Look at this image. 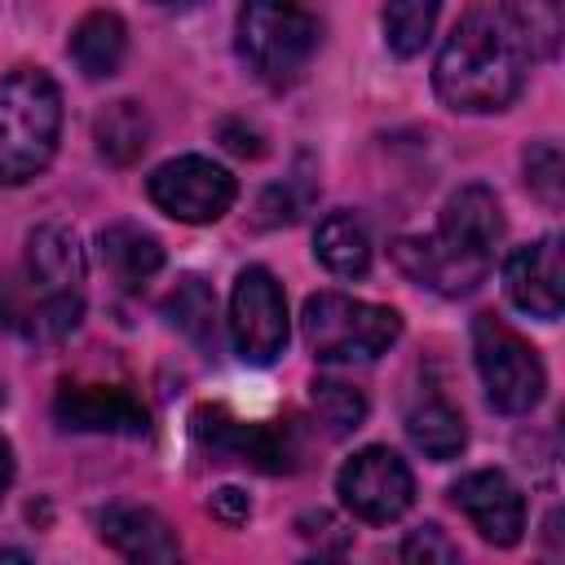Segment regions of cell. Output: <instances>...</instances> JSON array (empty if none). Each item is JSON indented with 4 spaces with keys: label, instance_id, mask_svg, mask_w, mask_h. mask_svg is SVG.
Instances as JSON below:
<instances>
[{
    "label": "cell",
    "instance_id": "4316f807",
    "mask_svg": "<svg viewBox=\"0 0 565 565\" xmlns=\"http://www.w3.org/2000/svg\"><path fill=\"white\" fill-rule=\"evenodd\" d=\"M309 194H296V181H282V185H269L260 194V221L265 225H291L300 212H305Z\"/></svg>",
    "mask_w": 565,
    "mask_h": 565
},
{
    "label": "cell",
    "instance_id": "5bb4252c",
    "mask_svg": "<svg viewBox=\"0 0 565 565\" xmlns=\"http://www.w3.org/2000/svg\"><path fill=\"white\" fill-rule=\"evenodd\" d=\"M84 247L75 230L66 225H35L26 234V260H22V282L9 291L18 296H49V291H79L84 287Z\"/></svg>",
    "mask_w": 565,
    "mask_h": 565
},
{
    "label": "cell",
    "instance_id": "d6986e66",
    "mask_svg": "<svg viewBox=\"0 0 565 565\" xmlns=\"http://www.w3.org/2000/svg\"><path fill=\"white\" fill-rule=\"evenodd\" d=\"M93 146L115 168L137 163L146 154V146H150V115L132 97H119V102L102 106L93 115Z\"/></svg>",
    "mask_w": 565,
    "mask_h": 565
},
{
    "label": "cell",
    "instance_id": "603a6c76",
    "mask_svg": "<svg viewBox=\"0 0 565 565\" xmlns=\"http://www.w3.org/2000/svg\"><path fill=\"white\" fill-rule=\"evenodd\" d=\"M437 13H441V0H384V44L393 57H419L424 44L433 40V26H437Z\"/></svg>",
    "mask_w": 565,
    "mask_h": 565
},
{
    "label": "cell",
    "instance_id": "ba28073f",
    "mask_svg": "<svg viewBox=\"0 0 565 565\" xmlns=\"http://www.w3.org/2000/svg\"><path fill=\"white\" fill-rule=\"evenodd\" d=\"M194 437L216 459L252 463L260 472H296L300 455H305L296 424H252V419L230 415L225 406H199L194 411Z\"/></svg>",
    "mask_w": 565,
    "mask_h": 565
},
{
    "label": "cell",
    "instance_id": "f1b7e54d",
    "mask_svg": "<svg viewBox=\"0 0 565 565\" xmlns=\"http://www.w3.org/2000/svg\"><path fill=\"white\" fill-rule=\"evenodd\" d=\"M207 512L221 521V525H247V516H252V499L238 490V486H221V490H212V499H207Z\"/></svg>",
    "mask_w": 565,
    "mask_h": 565
},
{
    "label": "cell",
    "instance_id": "4fadbf2b",
    "mask_svg": "<svg viewBox=\"0 0 565 565\" xmlns=\"http://www.w3.org/2000/svg\"><path fill=\"white\" fill-rule=\"evenodd\" d=\"M53 415L62 428H75V433H119V437L150 433L146 406L115 384H62L53 397Z\"/></svg>",
    "mask_w": 565,
    "mask_h": 565
},
{
    "label": "cell",
    "instance_id": "83f0119b",
    "mask_svg": "<svg viewBox=\"0 0 565 565\" xmlns=\"http://www.w3.org/2000/svg\"><path fill=\"white\" fill-rule=\"evenodd\" d=\"M216 137H221L225 150H234V154H243V159H260V154H265V137H260L252 124H243V119H221V124H216Z\"/></svg>",
    "mask_w": 565,
    "mask_h": 565
},
{
    "label": "cell",
    "instance_id": "484cf974",
    "mask_svg": "<svg viewBox=\"0 0 565 565\" xmlns=\"http://www.w3.org/2000/svg\"><path fill=\"white\" fill-rule=\"evenodd\" d=\"M402 561L406 565H450V561H459V543H450L446 530L428 521L402 539Z\"/></svg>",
    "mask_w": 565,
    "mask_h": 565
},
{
    "label": "cell",
    "instance_id": "cb8c5ba5",
    "mask_svg": "<svg viewBox=\"0 0 565 565\" xmlns=\"http://www.w3.org/2000/svg\"><path fill=\"white\" fill-rule=\"evenodd\" d=\"M309 402H313V415L327 424L331 437H349L366 419V393L358 384H344L331 375H318L309 384Z\"/></svg>",
    "mask_w": 565,
    "mask_h": 565
},
{
    "label": "cell",
    "instance_id": "9a60e30c",
    "mask_svg": "<svg viewBox=\"0 0 565 565\" xmlns=\"http://www.w3.org/2000/svg\"><path fill=\"white\" fill-rule=\"evenodd\" d=\"M503 207H499V194L481 181H468L459 185L446 203H441V216H437V234L481 260H494V247L503 243Z\"/></svg>",
    "mask_w": 565,
    "mask_h": 565
},
{
    "label": "cell",
    "instance_id": "4dcf8cb0",
    "mask_svg": "<svg viewBox=\"0 0 565 565\" xmlns=\"http://www.w3.org/2000/svg\"><path fill=\"white\" fill-rule=\"evenodd\" d=\"M159 4H177V0H159Z\"/></svg>",
    "mask_w": 565,
    "mask_h": 565
},
{
    "label": "cell",
    "instance_id": "7402d4cb",
    "mask_svg": "<svg viewBox=\"0 0 565 565\" xmlns=\"http://www.w3.org/2000/svg\"><path fill=\"white\" fill-rule=\"evenodd\" d=\"M163 318L199 349H212L216 340V296L199 274H185L168 296H163Z\"/></svg>",
    "mask_w": 565,
    "mask_h": 565
},
{
    "label": "cell",
    "instance_id": "f546056e",
    "mask_svg": "<svg viewBox=\"0 0 565 565\" xmlns=\"http://www.w3.org/2000/svg\"><path fill=\"white\" fill-rule=\"evenodd\" d=\"M9 486H13V446H9V437L0 433V503H4Z\"/></svg>",
    "mask_w": 565,
    "mask_h": 565
},
{
    "label": "cell",
    "instance_id": "7a4b0ae2",
    "mask_svg": "<svg viewBox=\"0 0 565 565\" xmlns=\"http://www.w3.org/2000/svg\"><path fill=\"white\" fill-rule=\"evenodd\" d=\"M62 137V88L40 66H13L0 75V185L35 181Z\"/></svg>",
    "mask_w": 565,
    "mask_h": 565
},
{
    "label": "cell",
    "instance_id": "52a82bcc",
    "mask_svg": "<svg viewBox=\"0 0 565 565\" xmlns=\"http://www.w3.org/2000/svg\"><path fill=\"white\" fill-rule=\"evenodd\" d=\"M291 335L282 282L265 265H247L230 291V344L247 366H269L282 358Z\"/></svg>",
    "mask_w": 565,
    "mask_h": 565
},
{
    "label": "cell",
    "instance_id": "6da1fadb",
    "mask_svg": "<svg viewBox=\"0 0 565 565\" xmlns=\"http://www.w3.org/2000/svg\"><path fill=\"white\" fill-rule=\"evenodd\" d=\"M525 71H530V49L521 26L503 4H481L468 9L446 35L433 66V88L441 106L459 115H490V110H508L521 97Z\"/></svg>",
    "mask_w": 565,
    "mask_h": 565
},
{
    "label": "cell",
    "instance_id": "e0dca14e",
    "mask_svg": "<svg viewBox=\"0 0 565 565\" xmlns=\"http://www.w3.org/2000/svg\"><path fill=\"white\" fill-rule=\"evenodd\" d=\"M97 252H102V265L110 269V278L119 287H128V291L141 287V282H150L163 269V243L150 230L132 225V221L106 225L97 234Z\"/></svg>",
    "mask_w": 565,
    "mask_h": 565
},
{
    "label": "cell",
    "instance_id": "7c38bea8",
    "mask_svg": "<svg viewBox=\"0 0 565 565\" xmlns=\"http://www.w3.org/2000/svg\"><path fill=\"white\" fill-rule=\"evenodd\" d=\"M565 269H561V238L556 234H543L516 252H508L503 260V287H508V300L530 313V318H543V322H556L561 318V305H565Z\"/></svg>",
    "mask_w": 565,
    "mask_h": 565
},
{
    "label": "cell",
    "instance_id": "44dd1931",
    "mask_svg": "<svg viewBox=\"0 0 565 565\" xmlns=\"http://www.w3.org/2000/svg\"><path fill=\"white\" fill-rule=\"evenodd\" d=\"M406 437L415 441V450H424L428 459L446 463L468 446V424L446 397H428L406 415Z\"/></svg>",
    "mask_w": 565,
    "mask_h": 565
},
{
    "label": "cell",
    "instance_id": "ac0fdd59",
    "mask_svg": "<svg viewBox=\"0 0 565 565\" xmlns=\"http://www.w3.org/2000/svg\"><path fill=\"white\" fill-rule=\"evenodd\" d=\"M71 62L88 75V79H110L128 53V26L115 9H93L75 22L71 40H66Z\"/></svg>",
    "mask_w": 565,
    "mask_h": 565
},
{
    "label": "cell",
    "instance_id": "8fae6325",
    "mask_svg": "<svg viewBox=\"0 0 565 565\" xmlns=\"http://www.w3.org/2000/svg\"><path fill=\"white\" fill-rule=\"evenodd\" d=\"M388 252H393V265H397L411 282H419V287H428V291H437V296H450V300L477 291V287L486 282V274H490V260L459 252V247L446 243L437 230H433V234H402Z\"/></svg>",
    "mask_w": 565,
    "mask_h": 565
},
{
    "label": "cell",
    "instance_id": "5b68a950",
    "mask_svg": "<svg viewBox=\"0 0 565 565\" xmlns=\"http://www.w3.org/2000/svg\"><path fill=\"white\" fill-rule=\"evenodd\" d=\"M472 362L486 388V402L503 415H530L543 402L547 388V371L539 349L512 331L508 322H499L494 313H477L472 318Z\"/></svg>",
    "mask_w": 565,
    "mask_h": 565
},
{
    "label": "cell",
    "instance_id": "30bf717a",
    "mask_svg": "<svg viewBox=\"0 0 565 565\" xmlns=\"http://www.w3.org/2000/svg\"><path fill=\"white\" fill-rule=\"evenodd\" d=\"M450 503L472 521V530L494 547H516L525 534V494L499 468L463 472L450 486Z\"/></svg>",
    "mask_w": 565,
    "mask_h": 565
},
{
    "label": "cell",
    "instance_id": "9c48e42d",
    "mask_svg": "<svg viewBox=\"0 0 565 565\" xmlns=\"http://www.w3.org/2000/svg\"><path fill=\"white\" fill-rule=\"evenodd\" d=\"M335 494L340 503L366 521V525H388L415 503V477L406 459L388 446H362L353 450L340 472H335Z\"/></svg>",
    "mask_w": 565,
    "mask_h": 565
},
{
    "label": "cell",
    "instance_id": "d4e9b609",
    "mask_svg": "<svg viewBox=\"0 0 565 565\" xmlns=\"http://www.w3.org/2000/svg\"><path fill=\"white\" fill-rule=\"evenodd\" d=\"M521 172H525V190L543 203V207H561L565 199V159H561V146L552 137H539L525 146L521 154Z\"/></svg>",
    "mask_w": 565,
    "mask_h": 565
},
{
    "label": "cell",
    "instance_id": "277c9868",
    "mask_svg": "<svg viewBox=\"0 0 565 565\" xmlns=\"http://www.w3.org/2000/svg\"><path fill=\"white\" fill-rule=\"evenodd\" d=\"M300 331L318 362H375L402 340V313L344 291H313L300 309Z\"/></svg>",
    "mask_w": 565,
    "mask_h": 565
},
{
    "label": "cell",
    "instance_id": "8992f818",
    "mask_svg": "<svg viewBox=\"0 0 565 565\" xmlns=\"http://www.w3.org/2000/svg\"><path fill=\"white\" fill-rule=\"evenodd\" d=\"M146 194L163 216L181 225H212L234 207L238 181L207 154H177L150 172Z\"/></svg>",
    "mask_w": 565,
    "mask_h": 565
},
{
    "label": "cell",
    "instance_id": "3957f363",
    "mask_svg": "<svg viewBox=\"0 0 565 565\" xmlns=\"http://www.w3.org/2000/svg\"><path fill=\"white\" fill-rule=\"evenodd\" d=\"M234 49L260 84L291 88L322 49V22L305 0H243Z\"/></svg>",
    "mask_w": 565,
    "mask_h": 565
},
{
    "label": "cell",
    "instance_id": "2e32d148",
    "mask_svg": "<svg viewBox=\"0 0 565 565\" xmlns=\"http://www.w3.org/2000/svg\"><path fill=\"white\" fill-rule=\"evenodd\" d=\"M97 534L124 561H159V565L181 561V543H177L172 525L154 508H141V503H110L97 516Z\"/></svg>",
    "mask_w": 565,
    "mask_h": 565
},
{
    "label": "cell",
    "instance_id": "ffe728a7",
    "mask_svg": "<svg viewBox=\"0 0 565 565\" xmlns=\"http://www.w3.org/2000/svg\"><path fill=\"white\" fill-rule=\"evenodd\" d=\"M313 256L335 278H366V269H371V234L353 212H331V216H322V225L313 234Z\"/></svg>",
    "mask_w": 565,
    "mask_h": 565
}]
</instances>
